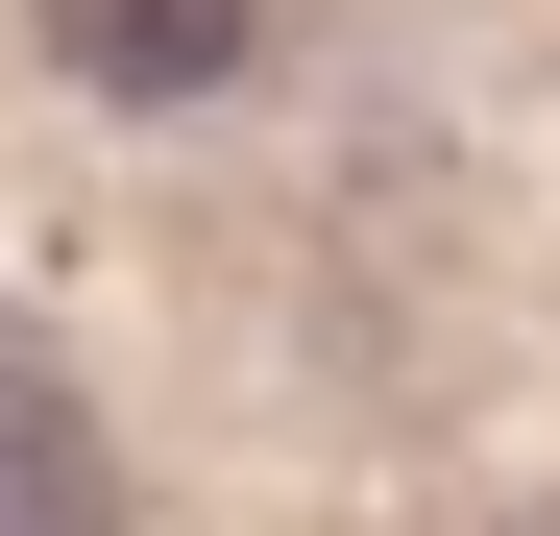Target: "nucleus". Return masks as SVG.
I'll return each instance as SVG.
<instances>
[{
  "label": "nucleus",
  "mask_w": 560,
  "mask_h": 536,
  "mask_svg": "<svg viewBox=\"0 0 560 536\" xmlns=\"http://www.w3.org/2000/svg\"><path fill=\"white\" fill-rule=\"evenodd\" d=\"M0 536H122V464L49 366H0Z\"/></svg>",
  "instance_id": "nucleus-2"
},
{
  "label": "nucleus",
  "mask_w": 560,
  "mask_h": 536,
  "mask_svg": "<svg viewBox=\"0 0 560 536\" xmlns=\"http://www.w3.org/2000/svg\"><path fill=\"white\" fill-rule=\"evenodd\" d=\"M49 49L98 73V98H220L268 49V0H49Z\"/></svg>",
  "instance_id": "nucleus-1"
}]
</instances>
